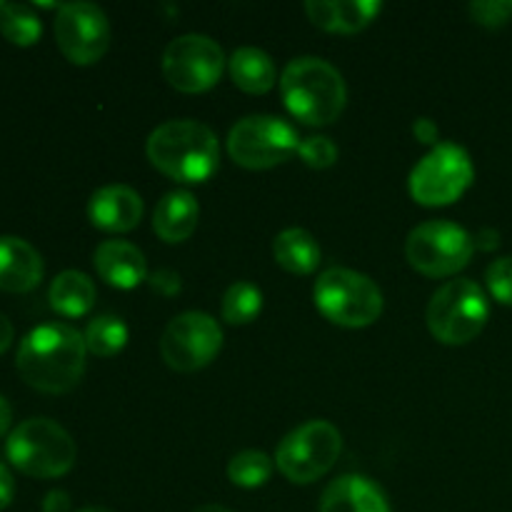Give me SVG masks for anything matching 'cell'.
<instances>
[{
	"instance_id": "cell-1",
	"label": "cell",
	"mask_w": 512,
	"mask_h": 512,
	"mask_svg": "<svg viewBox=\"0 0 512 512\" xmlns=\"http://www.w3.org/2000/svg\"><path fill=\"white\" fill-rule=\"evenodd\" d=\"M85 338L65 323H45L30 330L15 355V368L30 388L48 395L70 393L85 373Z\"/></svg>"
},
{
	"instance_id": "cell-2",
	"label": "cell",
	"mask_w": 512,
	"mask_h": 512,
	"mask_svg": "<svg viewBox=\"0 0 512 512\" xmlns=\"http://www.w3.org/2000/svg\"><path fill=\"white\" fill-rule=\"evenodd\" d=\"M145 153L153 168L178 183H205L220 165L213 130L198 120H168L148 135Z\"/></svg>"
},
{
	"instance_id": "cell-3",
	"label": "cell",
	"mask_w": 512,
	"mask_h": 512,
	"mask_svg": "<svg viewBox=\"0 0 512 512\" xmlns=\"http://www.w3.org/2000/svg\"><path fill=\"white\" fill-rule=\"evenodd\" d=\"M285 108L305 125H330L340 118L348 103V88L335 65L328 60L295 58L280 75Z\"/></svg>"
},
{
	"instance_id": "cell-4",
	"label": "cell",
	"mask_w": 512,
	"mask_h": 512,
	"mask_svg": "<svg viewBox=\"0 0 512 512\" xmlns=\"http://www.w3.org/2000/svg\"><path fill=\"white\" fill-rule=\"evenodd\" d=\"M5 455L10 465L23 475L53 480L73 470L78 448H75L73 435L63 425L50 418H30L10 430Z\"/></svg>"
},
{
	"instance_id": "cell-5",
	"label": "cell",
	"mask_w": 512,
	"mask_h": 512,
	"mask_svg": "<svg viewBox=\"0 0 512 512\" xmlns=\"http://www.w3.org/2000/svg\"><path fill=\"white\" fill-rule=\"evenodd\" d=\"M315 308L340 328H368L383 315V293L368 275L330 268L315 280Z\"/></svg>"
},
{
	"instance_id": "cell-6",
	"label": "cell",
	"mask_w": 512,
	"mask_h": 512,
	"mask_svg": "<svg viewBox=\"0 0 512 512\" xmlns=\"http://www.w3.org/2000/svg\"><path fill=\"white\" fill-rule=\"evenodd\" d=\"M490 318V303L485 290L475 280L458 278L438 288L430 298L428 328L443 345H465L483 333Z\"/></svg>"
},
{
	"instance_id": "cell-7",
	"label": "cell",
	"mask_w": 512,
	"mask_h": 512,
	"mask_svg": "<svg viewBox=\"0 0 512 512\" xmlns=\"http://www.w3.org/2000/svg\"><path fill=\"white\" fill-rule=\"evenodd\" d=\"M343 450V435L328 420H310L280 440L275 465L295 485H310L328 475Z\"/></svg>"
},
{
	"instance_id": "cell-8",
	"label": "cell",
	"mask_w": 512,
	"mask_h": 512,
	"mask_svg": "<svg viewBox=\"0 0 512 512\" xmlns=\"http://www.w3.org/2000/svg\"><path fill=\"white\" fill-rule=\"evenodd\" d=\"M475 168L468 150L458 143H438L418 165L408 180L410 195L425 208L450 205L473 185Z\"/></svg>"
},
{
	"instance_id": "cell-9",
	"label": "cell",
	"mask_w": 512,
	"mask_h": 512,
	"mask_svg": "<svg viewBox=\"0 0 512 512\" xmlns=\"http://www.w3.org/2000/svg\"><path fill=\"white\" fill-rule=\"evenodd\" d=\"M475 238L450 220H428L410 230L405 240V258L410 268L428 278H450L470 263Z\"/></svg>"
},
{
	"instance_id": "cell-10",
	"label": "cell",
	"mask_w": 512,
	"mask_h": 512,
	"mask_svg": "<svg viewBox=\"0 0 512 512\" xmlns=\"http://www.w3.org/2000/svg\"><path fill=\"white\" fill-rule=\"evenodd\" d=\"M298 130L275 115H248L230 128L228 153L240 168L268 170L298 155Z\"/></svg>"
},
{
	"instance_id": "cell-11",
	"label": "cell",
	"mask_w": 512,
	"mask_h": 512,
	"mask_svg": "<svg viewBox=\"0 0 512 512\" xmlns=\"http://www.w3.org/2000/svg\"><path fill=\"white\" fill-rule=\"evenodd\" d=\"M223 348V330L218 320L200 310H188L168 323L160 338L165 365L178 373H195L215 360Z\"/></svg>"
},
{
	"instance_id": "cell-12",
	"label": "cell",
	"mask_w": 512,
	"mask_h": 512,
	"mask_svg": "<svg viewBox=\"0 0 512 512\" xmlns=\"http://www.w3.org/2000/svg\"><path fill=\"white\" fill-rule=\"evenodd\" d=\"M223 70V48L208 35H180L163 53L165 80L180 93H205L218 83Z\"/></svg>"
},
{
	"instance_id": "cell-13",
	"label": "cell",
	"mask_w": 512,
	"mask_h": 512,
	"mask_svg": "<svg viewBox=\"0 0 512 512\" xmlns=\"http://www.w3.org/2000/svg\"><path fill=\"white\" fill-rule=\"evenodd\" d=\"M55 43L73 65L98 63L110 48L108 15L95 3L58 5Z\"/></svg>"
},
{
	"instance_id": "cell-14",
	"label": "cell",
	"mask_w": 512,
	"mask_h": 512,
	"mask_svg": "<svg viewBox=\"0 0 512 512\" xmlns=\"http://www.w3.org/2000/svg\"><path fill=\"white\" fill-rule=\"evenodd\" d=\"M88 218L105 233H130L143 220V198L128 185H105L90 195Z\"/></svg>"
},
{
	"instance_id": "cell-15",
	"label": "cell",
	"mask_w": 512,
	"mask_h": 512,
	"mask_svg": "<svg viewBox=\"0 0 512 512\" xmlns=\"http://www.w3.org/2000/svg\"><path fill=\"white\" fill-rule=\"evenodd\" d=\"M93 265L100 278L118 290H133L148 278V260L138 245L128 240H105L95 248Z\"/></svg>"
},
{
	"instance_id": "cell-16",
	"label": "cell",
	"mask_w": 512,
	"mask_h": 512,
	"mask_svg": "<svg viewBox=\"0 0 512 512\" xmlns=\"http://www.w3.org/2000/svg\"><path fill=\"white\" fill-rule=\"evenodd\" d=\"M43 258L23 238H0V290L5 293H30L43 280Z\"/></svg>"
},
{
	"instance_id": "cell-17",
	"label": "cell",
	"mask_w": 512,
	"mask_h": 512,
	"mask_svg": "<svg viewBox=\"0 0 512 512\" xmlns=\"http://www.w3.org/2000/svg\"><path fill=\"white\" fill-rule=\"evenodd\" d=\"M383 5L378 0H308L305 13L313 25L328 33L353 35L368 28L380 15Z\"/></svg>"
},
{
	"instance_id": "cell-18",
	"label": "cell",
	"mask_w": 512,
	"mask_h": 512,
	"mask_svg": "<svg viewBox=\"0 0 512 512\" xmlns=\"http://www.w3.org/2000/svg\"><path fill=\"white\" fill-rule=\"evenodd\" d=\"M320 512H390V503L373 480L343 475L325 488Z\"/></svg>"
},
{
	"instance_id": "cell-19",
	"label": "cell",
	"mask_w": 512,
	"mask_h": 512,
	"mask_svg": "<svg viewBox=\"0 0 512 512\" xmlns=\"http://www.w3.org/2000/svg\"><path fill=\"white\" fill-rule=\"evenodd\" d=\"M200 220V205L188 190H173L163 195L153 213V230L165 243H183L195 233Z\"/></svg>"
},
{
	"instance_id": "cell-20",
	"label": "cell",
	"mask_w": 512,
	"mask_h": 512,
	"mask_svg": "<svg viewBox=\"0 0 512 512\" xmlns=\"http://www.w3.org/2000/svg\"><path fill=\"white\" fill-rule=\"evenodd\" d=\"M228 70L233 83L238 85L243 93L263 95L273 90L278 73H275V63L265 50L253 48H238L228 60Z\"/></svg>"
},
{
	"instance_id": "cell-21",
	"label": "cell",
	"mask_w": 512,
	"mask_h": 512,
	"mask_svg": "<svg viewBox=\"0 0 512 512\" xmlns=\"http://www.w3.org/2000/svg\"><path fill=\"white\" fill-rule=\"evenodd\" d=\"M95 283L80 270H63L50 283V308L63 318H83L95 305Z\"/></svg>"
},
{
	"instance_id": "cell-22",
	"label": "cell",
	"mask_w": 512,
	"mask_h": 512,
	"mask_svg": "<svg viewBox=\"0 0 512 512\" xmlns=\"http://www.w3.org/2000/svg\"><path fill=\"white\" fill-rule=\"evenodd\" d=\"M320 245L305 228H288L275 235L273 258L293 275H310L320 265Z\"/></svg>"
},
{
	"instance_id": "cell-23",
	"label": "cell",
	"mask_w": 512,
	"mask_h": 512,
	"mask_svg": "<svg viewBox=\"0 0 512 512\" xmlns=\"http://www.w3.org/2000/svg\"><path fill=\"white\" fill-rule=\"evenodd\" d=\"M83 338L88 353L98 358H113L128 343V325L118 315H98L88 323Z\"/></svg>"
},
{
	"instance_id": "cell-24",
	"label": "cell",
	"mask_w": 512,
	"mask_h": 512,
	"mask_svg": "<svg viewBox=\"0 0 512 512\" xmlns=\"http://www.w3.org/2000/svg\"><path fill=\"white\" fill-rule=\"evenodd\" d=\"M0 35L8 43L28 48V45H35L40 40L43 23H40V18L28 5L5 3L3 10H0Z\"/></svg>"
},
{
	"instance_id": "cell-25",
	"label": "cell",
	"mask_w": 512,
	"mask_h": 512,
	"mask_svg": "<svg viewBox=\"0 0 512 512\" xmlns=\"http://www.w3.org/2000/svg\"><path fill=\"white\" fill-rule=\"evenodd\" d=\"M263 310V293L260 288H255L253 283H233L223 295V305H220V313L223 320L230 325H248Z\"/></svg>"
},
{
	"instance_id": "cell-26",
	"label": "cell",
	"mask_w": 512,
	"mask_h": 512,
	"mask_svg": "<svg viewBox=\"0 0 512 512\" xmlns=\"http://www.w3.org/2000/svg\"><path fill=\"white\" fill-rule=\"evenodd\" d=\"M275 460H270L263 450H243V453L233 455L228 463V478L230 483L238 488H260L273 475Z\"/></svg>"
},
{
	"instance_id": "cell-27",
	"label": "cell",
	"mask_w": 512,
	"mask_h": 512,
	"mask_svg": "<svg viewBox=\"0 0 512 512\" xmlns=\"http://www.w3.org/2000/svg\"><path fill=\"white\" fill-rule=\"evenodd\" d=\"M298 155L308 168L325 170L330 165H335V160H338V145L328 135H313V138L300 140Z\"/></svg>"
},
{
	"instance_id": "cell-28",
	"label": "cell",
	"mask_w": 512,
	"mask_h": 512,
	"mask_svg": "<svg viewBox=\"0 0 512 512\" xmlns=\"http://www.w3.org/2000/svg\"><path fill=\"white\" fill-rule=\"evenodd\" d=\"M468 13L483 28H503L512 20V0H475Z\"/></svg>"
},
{
	"instance_id": "cell-29",
	"label": "cell",
	"mask_w": 512,
	"mask_h": 512,
	"mask_svg": "<svg viewBox=\"0 0 512 512\" xmlns=\"http://www.w3.org/2000/svg\"><path fill=\"white\" fill-rule=\"evenodd\" d=\"M485 283H488L490 295L498 303L510 305L512 308V255L493 260L488 265V270H485Z\"/></svg>"
},
{
	"instance_id": "cell-30",
	"label": "cell",
	"mask_w": 512,
	"mask_h": 512,
	"mask_svg": "<svg viewBox=\"0 0 512 512\" xmlns=\"http://www.w3.org/2000/svg\"><path fill=\"white\" fill-rule=\"evenodd\" d=\"M150 285L153 290H158L160 295H175L180 293V275L173 270H158V273L150 275Z\"/></svg>"
},
{
	"instance_id": "cell-31",
	"label": "cell",
	"mask_w": 512,
	"mask_h": 512,
	"mask_svg": "<svg viewBox=\"0 0 512 512\" xmlns=\"http://www.w3.org/2000/svg\"><path fill=\"white\" fill-rule=\"evenodd\" d=\"M413 135L420 140V143L433 145L435 148V145H438V138H440V130L430 118H418L413 123Z\"/></svg>"
},
{
	"instance_id": "cell-32",
	"label": "cell",
	"mask_w": 512,
	"mask_h": 512,
	"mask_svg": "<svg viewBox=\"0 0 512 512\" xmlns=\"http://www.w3.org/2000/svg\"><path fill=\"white\" fill-rule=\"evenodd\" d=\"M13 495H15V480L13 475H10L8 465L0 460V510H5L10 503H13Z\"/></svg>"
},
{
	"instance_id": "cell-33",
	"label": "cell",
	"mask_w": 512,
	"mask_h": 512,
	"mask_svg": "<svg viewBox=\"0 0 512 512\" xmlns=\"http://www.w3.org/2000/svg\"><path fill=\"white\" fill-rule=\"evenodd\" d=\"M70 505V498L68 493H63V490H53V493H48V498H45L43 503V512H65Z\"/></svg>"
},
{
	"instance_id": "cell-34",
	"label": "cell",
	"mask_w": 512,
	"mask_h": 512,
	"mask_svg": "<svg viewBox=\"0 0 512 512\" xmlns=\"http://www.w3.org/2000/svg\"><path fill=\"white\" fill-rule=\"evenodd\" d=\"M500 245V233L493 228H483L475 235V248L480 250H495Z\"/></svg>"
},
{
	"instance_id": "cell-35",
	"label": "cell",
	"mask_w": 512,
	"mask_h": 512,
	"mask_svg": "<svg viewBox=\"0 0 512 512\" xmlns=\"http://www.w3.org/2000/svg\"><path fill=\"white\" fill-rule=\"evenodd\" d=\"M13 335H15L13 323H10V320L0 313V355L10 348V343H13Z\"/></svg>"
},
{
	"instance_id": "cell-36",
	"label": "cell",
	"mask_w": 512,
	"mask_h": 512,
	"mask_svg": "<svg viewBox=\"0 0 512 512\" xmlns=\"http://www.w3.org/2000/svg\"><path fill=\"white\" fill-rule=\"evenodd\" d=\"M10 423H13V410H10L8 400L0 395V438L10 430Z\"/></svg>"
},
{
	"instance_id": "cell-37",
	"label": "cell",
	"mask_w": 512,
	"mask_h": 512,
	"mask_svg": "<svg viewBox=\"0 0 512 512\" xmlns=\"http://www.w3.org/2000/svg\"><path fill=\"white\" fill-rule=\"evenodd\" d=\"M193 512H233V510L223 508V505H203V508H198V510H193Z\"/></svg>"
},
{
	"instance_id": "cell-38",
	"label": "cell",
	"mask_w": 512,
	"mask_h": 512,
	"mask_svg": "<svg viewBox=\"0 0 512 512\" xmlns=\"http://www.w3.org/2000/svg\"><path fill=\"white\" fill-rule=\"evenodd\" d=\"M78 512H113V510H108V508H95V505H90V508H83V510H78Z\"/></svg>"
},
{
	"instance_id": "cell-39",
	"label": "cell",
	"mask_w": 512,
	"mask_h": 512,
	"mask_svg": "<svg viewBox=\"0 0 512 512\" xmlns=\"http://www.w3.org/2000/svg\"><path fill=\"white\" fill-rule=\"evenodd\" d=\"M3 5H5V3H0V10H3Z\"/></svg>"
}]
</instances>
